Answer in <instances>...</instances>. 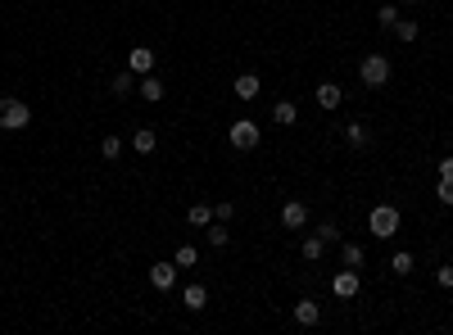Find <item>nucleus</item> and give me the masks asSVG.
Listing matches in <instances>:
<instances>
[{"mask_svg": "<svg viewBox=\"0 0 453 335\" xmlns=\"http://www.w3.org/2000/svg\"><path fill=\"white\" fill-rule=\"evenodd\" d=\"M32 122V109L19 96H0V131H23Z\"/></svg>", "mask_w": 453, "mask_h": 335, "instance_id": "nucleus-1", "label": "nucleus"}, {"mask_svg": "<svg viewBox=\"0 0 453 335\" xmlns=\"http://www.w3.org/2000/svg\"><path fill=\"white\" fill-rule=\"evenodd\" d=\"M226 141H231V150L245 154V150H254V145L263 141V127H259L254 118H236L231 127H226Z\"/></svg>", "mask_w": 453, "mask_h": 335, "instance_id": "nucleus-2", "label": "nucleus"}, {"mask_svg": "<svg viewBox=\"0 0 453 335\" xmlns=\"http://www.w3.org/2000/svg\"><path fill=\"white\" fill-rule=\"evenodd\" d=\"M367 227H372V236H377V240H390L394 231H399V208H394V204H377V208H372V217H367Z\"/></svg>", "mask_w": 453, "mask_h": 335, "instance_id": "nucleus-3", "label": "nucleus"}, {"mask_svg": "<svg viewBox=\"0 0 453 335\" xmlns=\"http://www.w3.org/2000/svg\"><path fill=\"white\" fill-rule=\"evenodd\" d=\"M358 77H363V87L381 91L390 82V59H386V54H367L363 64H358Z\"/></svg>", "mask_w": 453, "mask_h": 335, "instance_id": "nucleus-4", "label": "nucleus"}, {"mask_svg": "<svg viewBox=\"0 0 453 335\" xmlns=\"http://www.w3.org/2000/svg\"><path fill=\"white\" fill-rule=\"evenodd\" d=\"M331 290H335V299H354L358 290H363V277H358V268H340L331 277Z\"/></svg>", "mask_w": 453, "mask_h": 335, "instance_id": "nucleus-5", "label": "nucleus"}, {"mask_svg": "<svg viewBox=\"0 0 453 335\" xmlns=\"http://www.w3.org/2000/svg\"><path fill=\"white\" fill-rule=\"evenodd\" d=\"M281 227L304 231V227H308V204H304V199H291V204L281 208Z\"/></svg>", "mask_w": 453, "mask_h": 335, "instance_id": "nucleus-6", "label": "nucleus"}, {"mask_svg": "<svg viewBox=\"0 0 453 335\" xmlns=\"http://www.w3.org/2000/svg\"><path fill=\"white\" fill-rule=\"evenodd\" d=\"M150 285H154V290H173V285H177V263H154V268H150Z\"/></svg>", "mask_w": 453, "mask_h": 335, "instance_id": "nucleus-7", "label": "nucleus"}, {"mask_svg": "<svg viewBox=\"0 0 453 335\" xmlns=\"http://www.w3.org/2000/svg\"><path fill=\"white\" fill-rule=\"evenodd\" d=\"M127 68H131V73H136V77L154 73V50H150V45H136V50L127 54Z\"/></svg>", "mask_w": 453, "mask_h": 335, "instance_id": "nucleus-8", "label": "nucleus"}, {"mask_svg": "<svg viewBox=\"0 0 453 335\" xmlns=\"http://www.w3.org/2000/svg\"><path fill=\"white\" fill-rule=\"evenodd\" d=\"M136 96H140V100H150V105H159V100H163V82H159L154 73H145V77L136 82Z\"/></svg>", "mask_w": 453, "mask_h": 335, "instance_id": "nucleus-9", "label": "nucleus"}, {"mask_svg": "<svg viewBox=\"0 0 453 335\" xmlns=\"http://www.w3.org/2000/svg\"><path fill=\"white\" fill-rule=\"evenodd\" d=\"M272 122H277V127H295V122H299V109H295L291 100H277V105H272Z\"/></svg>", "mask_w": 453, "mask_h": 335, "instance_id": "nucleus-10", "label": "nucleus"}, {"mask_svg": "<svg viewBox=\"0 0 453 335\" xmlns=\"http://www.w3.org/2000/svg\"><path fill=\"white\" fill-rule=\"evenodd\" d=\"M295 322H299V326H317V322H322V308H317L313 299H299V303H295Z\"/></svg>", "mask_w": 453, "mask_h": 335, "instance_id": "nucleus-11", "label": "nucleus"}, {"mask_svg": "<svg viewBox=\"0 0 453 335\" xmlns=\"http://www.w3.org/2000/svg\"><path fill=\"white\" fill-rule=\"evenodd\" d=\"M317 105H322V109H340V105H345V91L335 87V82H322V87H317Z\"/></svg>", "mask_w": 453, "mask_h": 335, "instance_id": "nucleus-12", "label": "nucleus"}, {"mask_svg": "<svg viewBox=\"0 0 453 335\" xmlns=\"http://www.w3.org/2000/svg\"><path fill=\"white\" fill-rule=\"evenodd\" d=\"M363 263H367V249L363 245H354V240L340 245V268H363Z\"/></svg>", "mask_w": 453, "mask_h": 335, "instance_id": "nucleus-13", "label": "nucleus"}, {"mask_svg": "<svg viewBox=\"0 0 453 335\" xmlns=\"http://www.w3.org/2000/svg\"><path fill=\"white\" fill-rule=\"evenodd\" d=\"M182 303H186V308H191V313H200V308H204V303H209V290H204V285H200V281H191V285H186V294H182Z\"/></svg>", "mask_w": 453, "mask_h": 335, "instance_id": "nucleus-14", "label": "nucleus"}, {"mask_svg": "<svg viewBox=\"0 0 453 335\" xmlns=\"http://www.w3.org/2000/svg\"><path fill=\"white\" fill-rule=\"evenodd\" d=\"M259 91H263L259 73H240V77H236V96H240V100H254Z\"/></svg>", "mask_w": 453, "mask_h": 335, "instance_id": "nucleus-15", "label": "nucleus"}, {"mask_svg": "<svg viewBox=\"0 0 453 335\" xmlns=\"http://www.w3.org/2000/svg\"><path fill=\"white\" fill-rule=\"evenodd\" d=\"M345 141L354 145V150H367V145H372V131H367L363 122H349V127H345Z\"/></svg>", "mask_w": 453, "mask_h": 335, "instance_id": "nucleus-16", "label": "nucleus"}, {"mask_svg": "<svg viewBox=\"0 0 453 335\" xmlns=\"http://www.w3.org/2000/svg\"><path fill=\"white\" fill-rule=\"evenodd\" d=\"M154 145H159V136H154V127H140L136 136H131V150H136V154H154Z\"/></svg>", "mask_w": 453, "mask_h": 335, "instance_id": "nucleus-17", "label": "nucleus"}, {"mask_svg": "<svg viewBox=\"0 0 453 335\" xmlns=\"http://www.w3.org/2000/svg\"><path fill=\"white\" fill-rule=\"evenodd\" d=\"M136 82H140V77L131 73V68H123V73L114 77V96H118V100H123V96H131V91H136Z\"/></svg>", "mask_w": 453, "mask_h": 335, "instance_id": "nucleus-18", "label": "nucleus"}, {"mask_svg": "<svg viewBox=\"0 0 453 335\" xmlns=\"http://www.w3.org/2000/svg\"><path fill=\"white\" fill-rule=\"evenodd\" d=\"M299 254H304V259H308V263H317V259H322V254H326V240H322V236H304Z\"/></svg>", "mask_w": 453, "mask_h": 335, "instance_id": "nucleus-19", "label": "nucleus"}, {"mask_svg": "<svg viewBox=\"0 0 453 335\" xmlns=\"http://www.w3.org/2000/svg\"><path fill=\"white\" fill-rule=\"evenodd\" d=\"M390 32L399 36L403 45H412V41H417V36H421V28H417V23H412V19H399V23H394V28H390Z\"/></svg>", "mask_w": 453, "mask_h": 335, "instance_id": "nucleus-20", "label": "nucleus"}, {"mask_svg": "<svg viewBox=\"0 0 453 335\" xmlns=\"http://www.w3.org/2000/svg\"><path fill=\"white\" fill-rule=\"evenodd\" d=\"M204 236H209V245H213V249H226L231 231H226V222H209V227H204Z\"/></svg>", "mask_w": 453, "mask_h": 335, "instance_id": "nucleus-21", "label": "nucleus"}, {"mask_svg": "<svg viewBox=\"0 0 453 335\" xmlns=\"http://www.w3.org/2000/svg\"><path fill=\"white\" fill-rule=\"evenodd\" d=\"M186 222H191V227H209V222H213V204H191Z\"/></svg>", "mask_w": 453, "mask_h": 335, "instance_id": "nucleus-22", "label": "nucleus"}, {"mask_svg": "<svg viewBox=\"0 0 453 335\" xmlns=\"http://www.w3.org/2000/svg\"><path fill=\"white\" fill-rule=\"evenodd\" d=\"M173 263H177V268H195V263H200V249H195V245H177Z\"/></svg>", "mask_w": 453, "mask_h": 335, "instance_id": "nucleus-23", "label": "nucleus"}, {"mask_svg": "<svg viewBox=\"0 0 453 335\" xmlns=\"http://www.w3.org/2000/svg\"><path fill=\"white\" fill-rule=\"evenodd\" d=\"M399 19H403V14H399V5H381V10H377V23L386 28V32H390V28H394Z\"/></svg>", "mask_w": 453, "mask_h": 335, "instance_id": "nucleus-24", "label": "nucleus"}, {"mask_svg": "<svg viewBox=\"0 0 453 335\" xmlns=\"http://www.w3.org/2000/svg\"><path fill=\"white\" fill-rule=\"evenodd\" d=\"M100 159H123V141H118V136H105V141H100Z\"/></svg>", "mask_w": 453, "mask_h": 335, "instance_id": "nucleus-25", "label": "nucleus"}, {"mask_svg": "<svg viewBox=\"0 0 453 335\" xmlns=\"http://www.w3.org/2000/svg\"><path fill=\"white\" fill-rule=\"evenodd\" d=\"M412 268H417V263H412V254H394V259H390V272H394V277H408Z\"/></svg>", "mask_w": 453, "mask_h": 335, "instance_id": "nucleus-26", "label": "nucleus"}, {"mask_svg": "<svg viewBox=\"0 0 453 335\" xmlns=\"http://www.w3.org/2000/svg\"><path fill=\"white\" fill-rule=\"evenodd\" d=\"M313 236H322L326 245H335V240H340V227H335V222H317V227H313Z\"/></svg>", "mask_w": 453, "mask_h": 335, "instance_id": "nucleus-27", "label": "nucleus"}, {"mask_svg": "<svg viewBox=\"0 0 453 335\" xmlns=\"http://www.w3.org/2000/svg\"><path fill=\"white\" fill-rule=\"evenodd\" d=\"M435 195H440V204H449V208H453V177H440Z\"/></svg>", "mask_w": 453, "mask_h": 335, "instance_id": "nucleus-28", "label": "nucleus"}, {"mask_svg": "<svg viewBox=\"0 0 453 335\" xmlns=\"http://www.w3.org/2000/svg\"><path fill=\"white\" fill-rule=\"evenodd\" d=\"M213 217H218V222H231V217H236V204H231V199L213 204Z\"/></svg>", "mask_w": 453, "mask_h": 335, "instance_id": "nucleus-29", "label": "nucleus"}, {"mask_svg": "<svg viewBox=\"0 0 453 335\" xmlns=\"http://www.w3.org/2000/svg\"><path fill=\"white\" fill-rule=\"evenodd\" d=\"M435 285H440V290H453V268H449V263L435 268Z\"/></svg>", "mask_w": 453, "mask_h": 335, "instance_id": "nucleus-30", "label": "nucleus"}, {"mask_svg": "<svg viewBox=\"0 0 453 335\" xmlns=\"http://www.w3.org/2000/svg\"><path fill=\"white\" fill-rule=\"evenodd\" d=\"M440 177H453V154H449V159H440Z\"/></svg>", "mask_w": 453, "mask_h": 335, "instance_id": "nucleus-31", "label": "nucleus"}, {"mask_svg": "<svg viewBox=\"0 0 453 335\" xmlns=\"http://www.w3.org/2000/svg\"><path fill=\"white\" fill-rule=\"evenodd\" d=\"M399 5H417V0H399Z\"/></svg>", "mask_w": 453, "mask_h": 335, "instance_id": "nucleus-32", "label": "nucleus"}, {"mask_svg": "<svg viewBox=\"0 0 453 335\" xmlns=\"http://www.w3.org/2000/svg\"><path fill=\"white\" fill-rule=\"evenodd\" d=\"M118 5H131V0H118Z\"/></svg>", "mask_w": 453, "mask_h": 335, "instance_id": "nucleus-33", "label": "nucleus"}]
</instances>
